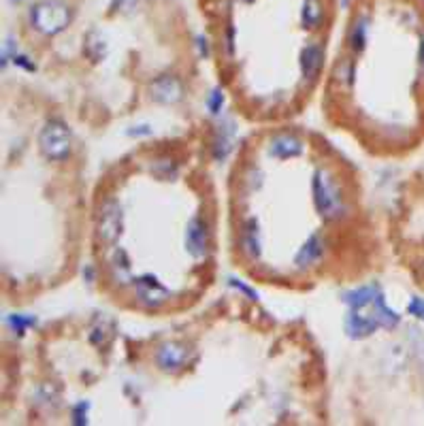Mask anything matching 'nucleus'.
<instances>
[{"instance_id":"4","label":"nucleus","mask_w":424,"mask_h":426,"mask_svg":"<svg viewBox=\"0 0 424 426\" xmlns=\"http://www.w3.org/2000/svg\"><path fill=\"white\" fill-rule=\"evenodd\" d=\"M96 231L103 243L113 245L124 233V213L117 200H105L98 209Z\"/></svg>"},{"instance_id":"1","label":"nucleus","mask_w":424,"mask_h":426,"mask_svg":"<svg viewBox=\"0 0 424 426\" xmlns=\"http://www.w3.org/2000/svg\"><path fill=\"white\" fill-rule=\"evenodd\" d=\"M311 194H314V205L324 220H337L345 211L341 188H339L337 179L326 169H318L314 173Z\"/></svg>"},{"instance_id":"5","label":"nucleus","mask_w":424,"mask_h":426,"mask_svg":"<svg viewBox=\"0 0 424 426\" xmlns=\"http://www.w3.org/2000/svg\"><path fill=\"white\" fill-rule=\"evenodd\" d=\"M134 295H136V301L141 305H146L150 309H156L160 305H165L171 297L169 288L165 283L156 277V275H143L134 281Z\"/></svg>"},{"instance_id":"6","label":"nucleus","mask_w":424,"mask_h":426,"mask_svg":"<svg viewBox=\"0 0 424 426\" xmlns=\"http://www.w3.org/2000/svg\"><path fill=\"white\" fill-rule=\"evenodd\" d=\"M188 356H190V351L186 345H181L177 341H167L156 351V363L165 371H177L188 363Z\"/></svg>"},{"instance_id":"10","label":"nucleus","mask_w":424,"mask_h":426,"mask_svg":"<svg viewBox=\"0 0 424 426\" xmlns=\"http://www.w3.org/2000/svg\"><path fill=\"white\" fill-rule=\"evenodd\" d=\"M322 58H324V51L320 45H307L301 51V70H303L305 79H309V82L316 79V75L322 68Z\"/></svg>"},{"instance_id":"8","label":"nucleus","mask_w":424,"mask_h":426,"mask_svg":"<svg viewBox=\"0 0 424 426\" xmlns=\"http://www.w3.org/2000/svg\"><path fill=\"white\" fill-rule=\"evenodd\" d=\"M181 92H184L181 84L173 75H162V77L154 79L152 86H150L152 98L156 103H160V105H173V103H177L181 98Z\"/></svg>"},{"instance_id":"18","label":"nucleus","mask_w":424,"mask_h":426,"mask_svg":"<svg viewBox=\"0 0 424 426\" xmlns=\"http://www.w3.org/2000/svg\"><path fill=\"white\" fill-rule=\"evenodd\" d=\"M9 324H11L13 333H18V335H24V333H26V328H30V326L34 324V318H30V316H20V314H13V316H9Z\"/></svg>"},{"instance_id":"20","label":"nucleus","mask_w":424,"mask_h":426,"mask_svg":"<svg viewBox=\"0 0 424 426\" xmlns=\"http://www.w3.org/2000/svg\"><path fill=\"white\" fill-rule=\"evenodd\" d=\"M231 286H233V288H237V290H241L243 295H248L252 301H258V292H256V290H252L250 286H245L243 281H239V279H231Z\"/></svg>"},{"instance_id":"14","label":"nucleus","mask_w":424,"mask_h":426,"mask_svg":"<svg viewBox=\"0 0 424 426\" xmlns=\"http://www.w3.org/2000/svg\"><path fill=\"white\" fill-rule=\"evenodd\" d=\"M241 247L250 258H258L260 256V237H258V228L256 224H248L241 237Z\"/></svg>"},{"instance_id":"23","label":"nucleus","mask_w":424,"mask_h":426,"mask_svg":"<svg viewBox=\"0 0 424 426\" xmlns=\"http://www.w3.org/2000/svg\"><path fill=\"white\" fill-rule=\"evenodd\" d=\"M13 62L18 66H22V68H26V70H34V64L28 62V58H24V56H13Z\"/></svg>"},{"instance_id":"25","label":"nucleus","mask_w":424,"mask_h":426,"mask_svg":"<svg viewBox=\"0 0 424 426\" xmlns=\"http://www.w3.org/2000/svg\"><path fill=\"white\" fill-rule=\"evenodd\" d=\"M420 68H422V73H424V34L420 39Z\"/></svg>"},{"instance_id":"2","label":"nucleus","mask_w":424,"mask_h":426,"mask_svg":"<svg viewBox=\"0 0 424 426\" xmlns=\"http://www.w3.org/2000/svg\"><path fill=\"white\" fill-rule=\"evenodd\" d=\"M30 20L41 34L53 37L70 24L73 15H70V9L64 3H60V0H43V3L32 7Z\"/></svg>"},{"instance_id":"9","label":"nucleus","mask_w":424,"mask_h":426,"mask_svg":"<svg viewBox=\"0 0 424 426\" xmlns=\"http://www.w3.org/2000/svg\"><path fill=\"white\" fill-rule=\"evenodd\" d=\"M207 245H209V233H207V224L200 218L190 220L188 228H186V250L192 258H203L207 254Z\"/></svg>"},{"instance_id":"16","label":"nucleus","mask_w":424,"mask_h":426,"mask_svg":"<svg viewBox=\"0 0 424 426\" xmlns=\"http://www.w3.org/2000/svg\"><path fill=\"white\" fill-rule=\"evenodd\" d=\"M301 18H303L305 28H309V30L318 28V24L322 20V7H320V3H316V0H307V3L303 5Z\"/></svg>"},{"instance_id":"22","label":"nucleus","mask_w":424,"mask_h":426,"mask_svg":"<svg viewBox=\"0 0 424 426\" xmlns=\"http://www.w3.org/2000/svg\"><path fill=\"white\" fill-rule=\"evenodd\" d=\"M128 134L130 136H148V134H152V128L150 126H136V128H130Z\"/></svg>"},{"instance_id":"19","label":"nucleus","mask_w":424,"mask_h":426,"mask_svg":"<svg viewBox=\"0 0 424 426\" xmlns=\"http://www.w3.org/2000/svg\"><path fill=\"white\" fill-rule=\"evenodd\" d=\"M207 107H209V111L211 113H220L222 111V107H224V94H222V90H214L209 94V101H207Z\"/></svg>"},{"instance_id":"13","label":"nucleus","mask_w":424,"mask_h":426,"mask_svg":"<svg viewBox=\"0 0 424 426\" xmlns=\"http://www.w3.org/2000/svg\"><path fill=\"white\" fill-rule=\"evenodd\" d=\"M380 295V288L378 286H363V288H356V290H349L343 295V303L349 305V309H361V307H367L371 305Z\"/></svg>"},{"instance_id":"7","label":"nucleus","mask_w":424,"mask_h":426,"mask_svg":"<svg viewBox=\"0 0 424 426\" xmlns=\"http://www.w3.org/2000/svg\"><path fill=\"white\" fill-rule=\"evenodd\" d=\"M303 150H305L303 141H301L299 136H295V134H288V132L273 136L271 143H269V148H266L269 156H273V158H277V160L297 158V156L303 154Z\"/></svg>"},{"instance_id":"11","label":"nucleus","mask_w":424,"mask_h":426,"mask_svg":"<svg viewBox=\"0 0 424 426\" xmlns=\"http://www.w3.org/2000/svg\"><path fill=\"white\" fill-rule=\"evenodd\" d=\"M109 269H111V277L117 281V283H128L132 281V266H130V258L128 254L122 250V247H115L113 254H111V260H109Z\"/></svg>"},{"instance_id":"15","label":"nucleus","mask_w":424,"mask_h":426,"mask_svg":"<svg viewBox=\"0 0 424 426\" xmlns=\"http://www.w3.org/2000/svg\"><path fill=\"white\" fill-rule=\"evenodd\" d=\"M86 53L92 58V62H101L107 56V43L103 41V37L96 30H92L86 37Z\"/></svg>"},{"instance_id":"17","label":"nucleus","mask_w":424,"mask_h":426,"mask_svg":"<svg viewBox=\"0 0 424 426\" xmlns=\"http://www.w3.org/2000/svg\"><path fill=\"white\" fill-rule=\"evenodd\" d=\"M365 43H367V26H365V22H356L349 32V47L354 51H363Z\"/></svg>"},{"instance_id":"3","label":"nucleus","mask_w":424,"mask_h":426,"mask_svg":"<svg viewBox=\"0 0 424 426\" xmlns=\"http://www.w3.org/2000/svg\"><path fill=\"white\" fill-rule=\"evenodd\" d=\"M39 148L47 160L62 162L70 154V132L62 122H47L39 132Z\"/></svg>"},{"instance_id":"21","label":"nucleus","mask_w":424,"mask_h":426,"mask_svg":"<svg viewBox=\"0 0 424 426\" xmlns=\"http://www.w3.org/2000/svg\"><path fill=\"white\" fill-rule=\"evenodd\" d=\"M88 403H82V405H77L75 407V411H73V422L75 424H86L88 420H86V411H88Z\"/></svg>"},{"instance_id":"24","label":"nucleus","mask_w":424,"mask_h":426,"mask_svg":"<svg viewBox=\"0 0 424 426\" xmlns=\"http://www.w3.org/2000/svg\"><path fill=\"white\" fill-rule=\"evenodd\" d=\"M115 5H117V7H124V11H128V9L134 5V0H115Z\"/></svg>"},{"instance_id":"12","label":"nucleus","mask_w":424,"mask_h":426,"mask_svg":"<svg viewBox=\"0 0 424 426\" xmlns=\"http://www.w3.org/2000/svg\"><path fill=\"white\" fill-rule=\"evenodd\" d=\"M322 252H324L322 239H320L318 235H311V237L303 243V247L297 252L295 264H297V266H311V264H316V262L322 258Z\"/></svg>"}]
</instances>
